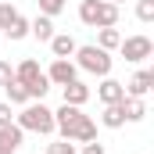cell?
<instances>
[{"mask_svg": "<svg viewBox=\"0 0 154 154\" xmlns=\"http://www.w3.org/2000/svg\"><path fill=\"white\" fill-rule=\"evenodd\" d=\"M61 11H65V0H39V14H47V18H54Z\"/></svg>", "mask_w": 154, "mask_h": 154, "instance_id": "obj_20", "label": "cell"}, {"mask_svg": "<svg viewBox=\"0 0 154 154\" xmlns=\"http://www.w3.org/2000/svg\"><path fill=\"white\" fill-rule=\"evenodd\" d=\"M118 43H122V32H118L115 25L100 29V36H97V47H100V50H118Z\"/></svg>", "mask_w": 154, "mask_h": 154, "instance_id": "obj_18", "label": "cell"}, {"mask_svg": "<svg viewBox=\"0 0 154 154\" xmlns=\"http://www.w3.org/2000/svg\"><path fill=\"white\" fill-rule=\"evenodd\" d=\"M61 90H65V104H72V108H82V104L90 100V86L79 82V79H72V82L61 86Z\"/></svg>", "mask_w": 154, "mask_h": 154, "instance_id": "obj_10", "label": "cell"}, {"mask_svg": "<svg viewBox=\"0 0 154 154\" xmlns=\"http://www.w3.org/2000/svg\"><path fill=\"white\" fill-rule=\"evenodd\" d=\"M108 4H122V0H108Z\"/></svg>", "mask_w": 154, "mask_h": 154, "instance_id": "obj_27", "label": "cell"}, {"mask_svg": "<svg viewBox=\"0 0 154 154\" xmlns=\"http://www.w3.org/2000/svg\"><path fill=\"white\" fill-rule=\"evenodd\" d=\"M97 97H100V104H118V100L125 97V82H118V79L104 75V82L97 86Z\"/></svg>", "mask_w": 154, "mask_h": 154, "instance_id": "obj_7", "label": "cell"}, {"mask_svg": "<svg viewBox=\"0 0 154 154\" xmlns=\"http://www.w3.org/2000/svg\"><path fill=\"white\" fill-rule=\"evenodd\" d=\"M18 129L22 133H54V111L43 104V100H29L25 108H22V115H18Z\"/></svg>", "mask_w": 154, "mask_h": 154, "instance_id": "obj_3", "label": "cell"}, {"mask_svg": "<svg viewBox=\"0 0 154 154\" xmlns=\"http://www.w3.org/2000/svg\"><path fill=\"white\" fill-rule=\"evenodd\" d=\"M79 22L90 25V29L118 25V4H108V0H82V4H79Z\"/></svg>", "mask_w": 154, "mask_h": 154, "instance_id": "obj_2", "label": "cell"}, {"mask_svg": "<svg viewBox=\"0 0 154 154\" xmlns=\"http://www.w3.org/2000/svg\"><path fill=\"white\" fill-rule=\"evenodd\" d=\"M82 154H104V147H100V143H93V140H90V143H86V147H82Z\"/></svg>", "mask_w": 154, "mask_h": 154, "instance_id": "obj_26", "label": "cell"}, {"mask_svg": "<svg viewBox=\"0 0 154 154\" xmlns=\"http://www.w3.org/2000/svg\"><path fill=\"white\" fill-rule=\"evenodd\" d=\"M25 90H29V100H43V97H47V90H50V79L39 75V79H32Z\"/></svg>", "mask_w": 154, "mask_h": 154, "instance_id": "obj_19", "label": "cell"}, {"mask_svg": "<svg viewBox=\"0 0 154 154\" xmlns=\"http://www.w3.org/2000/svg\"><path fill=\"white\" fill-rule=\"evenodd\" d=\"M4 93H7V104H29V90H25V82H18V79H11V82L4 86Z\"/></svg>", "mask_w": 154, "mask_h": 154, "instance_id": "obj_17", "label": "cell"}, {"mask_svg": "<svg viewBox=\"0 0 154 154\" xmlns=\"http://www.w3.org/2000/svg\"><path fill=\"white\" fill-rule=\"evenodd\" d=\"M100 122H104L108 129H122V125H125V111H122V100H118V104H104V115H100Z\"/></svg>", "mask_w": 154, "mask_h": 154, "instance_id": "obj_14", "label": "cell"}, {"mask_svg": "<svg viewBox=\"0 0 154 154\" xmlns=\"http://www.w3.org/2000/svg\"><path fill=\"white\" fill-rule=\"evenodd\" d=\"M122 111H125V122H140L147 115V104L143 97H122Z\"/></svg>", "mask_w": 154, "mask_h": 154, "instance_id": "obj_11", "label": "cell"}, {"mask_svg": "<svg viewBox=\"0 0 154 154\" xmlns=\"http://www.w3.org/2000/svg\"><path fill=\"white\" fill-rule=\"evenodd\" d=\"M4 32H7V39H25V36H29V18H25V14H18V11H14V14H11V22H7V29H4Z\"/></svg>", "mask_w": 154, "mask_h": 154, "instance_id": "obj_15", "label": "cell"}, {"mask_svg": "<svg viewBox=\"0 0 154 154\" xmlns=\"http://www.w3.org/2000/svg\"><path fill=\"white\" fill-rule=\"evenodd\" d=\"M0 125H11V104H0Z\"/></svg>", "mask_w": 154, "mask_h": 154, "instance_id": "obj_25", "label": "cell"}, {"mask_svg": "<svg viewBox=\"0 0 154 154\" xmlns=\"http://www.w3.org/2000/svg\"><path fill=\"white\" fill-rule=\"evenodd\" d=\"M22 129L11 122V125H0V154H14L18 147H22Z\"/></svg>", "mask_w": 154, "mask_h": 154, "instance_id": "obj_9", "label": "cell"}, {"mask_svg": "<svg viewBox=\"0 0 154 154\" xmlns=\"http://www.w3.org/2000/svg\"><path fill=\"white\" fill-rule=\"evenodd\" d=\"M136 18L140 22H154V0H136Z\"/></svg>", "mask_w": 154, "mask_h": 154, "instance_id": "obj_21", "label": "cell"}, {"mask_svg": "<svg viewBox=\"0 0 154 154\" xmlns=\"http://www.w3.org/2000/svg\"><path fill=\"white\" fill-rule=\"evenodd\" d=\"M47 154H75V143L72 140H57V143H50Z\"/></svg>", "mask_w": 154, "mask_h": 154, "instance_id": "obj_22", "label": "cell"}, {"mask_svg": "<svg viewBox=\"0 0 154 154\" xmlns=\"http://www.w3.org/2000/svg\"><path fill=\"white\" fill-rule=\"evenodd\" d=\"M154 86V72L151 68H143V72H136V75L125 82V97H147Z\"/></svg>", "mask_w": 154, "mask_h": 154, "instance_id": "obj_8", "label": "cell"}, {"mask_svg": "<svg viewBox=\"0 0 154 154\" xmlns=\"http://www.w3.org/2000/svg\"><path fill=\"white\" fill-rule=\"evenodd\" d=\"M39 75H43V72H39V65L32 61V57H25V61L14 68V79H18V82H25V86H29L32 79H39Z\"/></svg>", "mask_w": 154, "mask_h": 154, "instance_id": "obj_16", "label": "cell"}, {"mask_svg": "<svg viewBox=\"0 0 154 154\" xmlns=\"http://www.w3.org/2000/svg\"><path fill=\"white\" fill-rule=\"evenodd\" d=\"M11 79H14V68H11L7 61H0V86H7Z\"/></svg>", "mask_w": 154, "mask_h": 154, "instance_id": "obj_23", "label": "cell"}, {"mask_svg": "<svg viewBox=\"0 0 154 154\" xmlns=\"http://www.w3.org/2000/svg\"><path fill=\"white\" fill-rule=\"evenodd\" d=\"M29 32L36 39H43V43H50V36H54V22L47 18V14H36L32 22H29Z\"/></svg>", "mask_w": 154, "mask_h": 154, "instance_id": "obj_13", "label": "cell"}, {"mask_svg": "<svg viewBox=\"0 0 154 154\" xmlns=\"http://www.w3.org/2000/svg\"><path fill=\"white\" fill-rule=\"evenodd\" d=\"M47 79H50L54 86H68V82L75 79V65H72L68 57H57V61L50 65V72H47Z\"/></svg>", "mask_w": 154, "mask_h": 154, "instance_id": "obj_6", "label": "cell"}, {"mask_svg": "<svg viewBox=\"0 0 154 154\" xmlns=\"http://www.w3.org/2000/svg\"><path fill=\"white\" fill-rule=\"evenodd\" d=\"M54 129L61 133V140H72V143H90V140H97L93 118L82 115L72 104H61V108L54 111Z\"/></svg>", "mask_w": 154, "mask_h": 154, "instance_id": "obj_1", "label": "cell"}, {"mask_svg": "<svg viewBox=\"0 0 154 154\" xmlns=\"http://www.w3.org/2000/svg\"><path fill=\"white\" fill-rule=\"evenodd\" d=\"M75 39L68 36V32H61V36H50V50H54V57H72L75 54Z\"/></svg>", "mask_w": 154, "mask_h": 154, "instance_id": "obj_12", "label": "cell"}, {"mask_svg": "<svg viewBox=\"0 0 154 154\" xmlns=\"http://www.w3.org/2000/svg\"><path fill=\"white\" fill-rule=\"evenodd\" d=\"M11 14H14V7H11V4H0V29H7Z\"/></svg>", "mask_w": 154, "mask_h": 154, "instance_id": "obj_24", "label": "cell"}, {"mask_svg": "<svg viewBox=\"0 0 154 154\" xmlns=\"http://www.w3.org/2000/svg\"><path fill=\"white\" fill-rule=\"evenodd\" d=\"M118 50H122V57H125V61H133V65H136V61H147V57L154 54V43H151V36H129V39H122V43H118Z\"/></svg>", "mask_w": 154, "mask_h": 154, "instance_id": "obj_5", "label": "cell"}, {"mask_svg": "<svg viewBox=\"0 0 154 154\" xmlns=\"http://www.w3.org/2000/svg\"><path fill=\"white\" fill-rule=\"evenodd\" d=\"M75 57H79V68L82 72H90V75H111V54L108 50H100L97 43H90V47H75Z\"/></svg>", "mask_w": 154, "mask_h": 154, "instance_id": "obj_4", "label": "cell"}]
</instances>
